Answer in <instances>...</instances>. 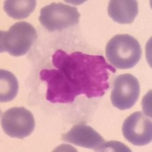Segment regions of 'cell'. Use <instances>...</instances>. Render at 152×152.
<instances>
[{"label": "cell", "mask_w": 152, "mask_h": 152, "mask_svg": "<svg viewBox=\"0 0 152 152\" xmlns=\"http://www.w3.org/2000/svg\"><path fill=\"white\" fill-rule=\"evenodd\" d=\"M53 63L65 75L78 93L88 98L102 97L109 88V70L115 68L106 62L102 56L74 52L69 55L58 50L53 56Z\"/></svg>", "instance_id": "obj_1"}, {"label": "cell", "mask_w": 152, "mask_h": 152, "mask_svg": "<svg viewBox=\"0 0 152 152\" xmlns=\"http://www.w3.org/2000/svg\"><path fill=\"white\" fill-rule=\"evenodd\" d=\"M106 56L110 65L116 69H132L140 60L142 48L131 35L118 34L107 43Z\"/></svg>", "instance_id": "obj_2"}, {"label": "cell", "mask_w": 152, "mask_h": 152, "mask_svg": "<svg viewBox=\"0 0 152 152\" xmlns=\"http://www.w3.org/2000/svg\"><path fill=\"white\" fill-rule=\"evenodd\" d=\"M37 38L35 28L31 24L20 21L8 31H0V53L7 52L13 56L28 53Z\"/></svg>", "instance_id": "obj_3"}, {"label": "cell", "mask_w": 152, "mask_h": 152, "mask_svg": "<svg viewBox=\"0 0 152 152\" xmlns=\"http://www.w3.org/2000/svg\"><path fill=\"white\" fill-rule=\"evenodd\" d=\"M40 78L47 84L46 97L53 104H70L80 94L59 69H43Z\"/></svg>", "instance_id": "obj_4"}, {"label": "cell", "mask_w": 152, "mask_h": 152, "mask_svg": "<svg viewBox=\"0 0 152 152\" xmlns=\"http://www.w3.org/2000/svg\"><path fill=\"white\" fill-rule=\"evenodd\" d=\"M78 9L63 3H53L40 10L39 21L42 26L49 31H62L79 22Z\"/></svg>", "instance_id": "obj_5"}, {"label": "cell", "mask_w": 152, "mask_h": 152, "mask_svg": "<svg viewBox=\"0 0 152 152\" xmlns=\"http://www.w3.org/2000/svg\"><path fill=\"white\" fill-rule=\"evenodd\" d=\"M1 125L4 132L9 137L24 138L34 130L35 121L31 111L24 107H13L3 113Z\"/></svg>", "instance_id": "obj_6"}, {"label": "cell", "mask_w": 152, "mask_h": 152, "mask_svg": "<svg viewBox=\"0 0 152 152\" xmlns=\"http://www.w3.org/2000/svg\"><path fill=\"white\" fill-rule=\"evenodd\" d=\"M140 94V85L138 79L131 74L117 76L113 82L111 92V103L120 110H129L135 105Z\"/></svg>", "instance_id": "obj_7"}, {"label": "cell", "mask_w": 152, "mask_h": 152, "mask_svg": "<svg viewBox=\"0 0 152 152\" xmlns=\"http://www.w3.org/2000/svg\"><path fill=\"white\" fill-rule=\"evenodd\" d=\"M122 131L124 138L134 145L144 146L151 142V121L140 111L127 117L123 123Z\"/></svg>", "instance_id": "obj_8"}, {"label": "cell", "mask_w": 152, "mask_h": 152, "mask_svg": "<svg viewBox=\"0 0 152 152\" xmlns=\"http://www.w3.org/2000/svg\"><path fill=\"white\" fill-rule=\"evenodd\" d=\"M62 140L96 151H107V142L92 127L85 124L73 126L67 133L62 134Z\"/></svg>", "instance_id": "obj_9"}, {"label": "cell", "mask_w": 152, "mask_h": 152, "mask_svg": "<svg viewBox=\"0 0 152 152\" xmlns=\"http://www.w3.org/2000/svg\"><path fill=\"white\" fill-rule=\"evenodd\" d=\"M138 13V4L135 0H111L108 5V15L119 24H132Z\"/></svg>", "instance_id": "obj_10"}, {"label": "cell", "mask_w": 152, "mask_h": 152, "mask_svg": "<svg viewBox=\"0 0 152 152\" xmlns=\"http://www.w3.org/2000/svg\"><path fill=\"white\" fill-rule=\"evenodd\" d=\"M36 5L35 0H6L4 10L9 17L21 20L28 18L34 11Z\"/></svg>", "instance_id": "obj_11"}, {"label": "cell", "mask_w": 152, "mask_h": 152, "mask_svg": "<svg viewBox=\"0 0 152 152\" xmlns=\"http://www.w3.org/2000/svg\"><path fill=\"white\" fill-rule=\"evenodd\" d=\"M18 91V82L12 72L4 69L0 70V102L12 100Z\"/></svg>", "instance_id": "obj_12"}]
</instances>
